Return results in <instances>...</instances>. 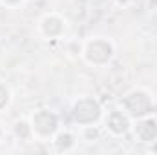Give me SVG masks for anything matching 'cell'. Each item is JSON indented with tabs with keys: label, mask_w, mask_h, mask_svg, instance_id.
<instances>
[{
	"label": "cell",
	"mask_w": 157,
	"mask_h": 155,
	"mask_svg": "<svg viewBox=\"0 0 157 155\" xmlns=\"http://www.w3.org/2000/svg\"><path fill=\"white\" fill-rule=\"evenodd\" d=\"M51 146H53V150L55 152H59V153H70V152H73L75 150V146H77L78 142V135H75L71 130H59L53 137H51Z\"/></svg>",
	"instance_id": "cell-8"
},
{
	"label": "cell",
	"mask_w": 157,
	"mask_h": 155,
	"mask_svg": "<svg viewBox=\"0 0 157 155\" xmlns=\"http://www.w3.org/2000/svg\"><path fill=\"white\" fill-rule=\"evenodd\" d=\"M9 104H11V89H9V86H7L4 80H0V113H2Z\"/></svg>",
	"instance_id": "cell-11"
},
{
	"label": "cell",
	"mask_w": 157,
	"mask_h": 155,
	"mask_svg": "<svg viewBox=\"0 0 157 155\" xmlns=\"http://www.w3.org/2000/svg\"><path fill=\"white\" fill-rule=\"evenodd\" d=\"M33 137L39 141H51V137L60 130V117L49 108H39L29 115Z\"/></svg>",
	"instance_id": "cell-3"
},
{
	"label": "cell",
	"mask_w": 157,
	"mask_h": 155,
	"mask_svg": "<svg viewBox=\"0 0 157 155\" xmlns=\"http://www.w3.org/2000/svg\"><path fill=\"white\" fill-rule=\"evenodd\" d=\"M115 57V44L113 40L102 35H93L82 42L80 46V59L93 68L108 66Z\"/></svg>",
	"instance_id": "cell-1"
},
{
	"label": "cell",
	"mask_w": 157,
	"mask_h": 155,
	"mask_svg": "<svg viewBox=\"0 0 157 155\" xmlns=\"http://www.w3.org/2000/svg\"><path fill=\"white\" fill-rule=\"evenodd\" d=\"M13 133H15V137L17 139H20V141H31V139H35L33 137V131H31V124H29V119H20V120H17L15 124H13Z\"/></svg>",
	"instance_id": "cell-10"
},
{
	"label": "cell",
	"mask_w": 157,
	"mask_h": 155,
	"mask_svg": "<svg viewBox=\"0 0 157 155\" xmlns=\"http://www.w3.org/2000/svg\"><path fill=\"white\" fill-rule=\"evenodd\" d=\"M102 137V128L99 124H88L78 128V139L86 144H95Z\"/></svg>",
	"instance_id": "cell-9"
},
{
	"label": "cell",
	"mask_w": 157,
	"mask_h": 155,
	"mask_svg": "<svg viewBox=\"0 0 157 155\" xmlns=\"http://www.w3.org/2000/svg\"><path fill=\"white\" fill-rule=\"evenodd\" d=\"M104 110L102 104L91 97V95H80L78 99L73 100L71 108H70V117L71 122L80 126H88V124H99L102 120Z\"/></svg>",
	"instance_id": "cell-2"
},
{
	"label": "cell",
	"mask_w": 157,
	"mask_h": 155,
	"mask_svg": "<svg viewBox=\"0 0 157 155\" xmlns=\"http://www.w3.org/2000/svg\"><path fill=\"white\" fill-rule=\"evenodd\" d=\"M130 133H133V139L139 144H154L157 141V117L148 113L144 117L133 119Z\"/></svg>",
	"instance_id": "cell-7"
},
{
	"label": "cell",
	"mask_w": 157,
	"mask_h": 155,
	"mask_svg": "<svg viewBox=\"0 0 157 155\" xmlns=\"http://www.w3.org/2000/svg\"><path fill=\"white\" fill-rule=\"evenodd\" d=\"M119 106L132 119H139V117H144L148 113H152L154 99H152L148 89H144V88H132L130 91H126L122 95Z\"/></svg>",
	"instance_id": "cell-4"
},
{
	"label": "cell",
	"mask_w": 157,
	"mask_h": 155,
	"mask_svg": "<svg viewBox=\"0 0 157 155\" xmlns=\"http://www.w3.org/2000/svg\"><path fill=\"white\" fill-rule=\"evenodd\" d=\"M2 139H4V128L0 126V142H2Z\"/></svg>",
	"instance_id": "cell-14"
},
{
	"label": "cell",
	"mask_w": 157,
	"mask_h": 155,
	"mask_svg": "<svg viewBox=\"0 0 157 155\" xmlns=\"http://www.w3.org/2000/svg\"><path fill=\"white\" fill-rule=\"evenodd\" d=\"M24 4H26V0H0V6H4L6 9H18Z\"/></svg>",
	"instance_id": "cell-12"
},
{
	"label": "cell",
	"mask_w": 157,
	"mask_h": 155,
	"mask_svg": "<svg viewBox=\"0 0 157 155\" xmlns=\"http://www.w3.org/2000/svg\"><path fill=\"white\" fill-rule=\"evenodd\" d=\"M37 31L44 40H59L68 31V20L57 11L44 13L37 22Z\"/></svg>",
	"instance_id": "cell-6"
},
{
	"label": "cell",
	"mask_w": 157,
	"mask_h": 155,
	"mask_svg": "<svg viewBox=\"0 0 157 155\" xmlns=\"http://www.w3.org/2000/svg\"><path fill=\"white\" fill-rule=\"evenodd\" d=\"M112 2H113L117 7H122V9H124V7H128V6H130L133 0H112Z\"/></svg>",
	"instance_id": "cell-13"
},
{
	"label": "cell",
	"mask_w": 157,
	"mask_h": 155,
	"mask_svg": "<svg viewBox=\"0 0 157 155\" xmlns=\"http://www.w3.org/2000/svg\"><path fill=\"white\" fill-rule=\"evenodd\" d=\"M101 122H102V126H104V131H106L110 137L121 139V137H124V135H128V133L132 131V122H133V119L119 106V108H112L110 112H104Z\"/></svg>",
	"instance_id": "cell-5"
}]
</instances>
